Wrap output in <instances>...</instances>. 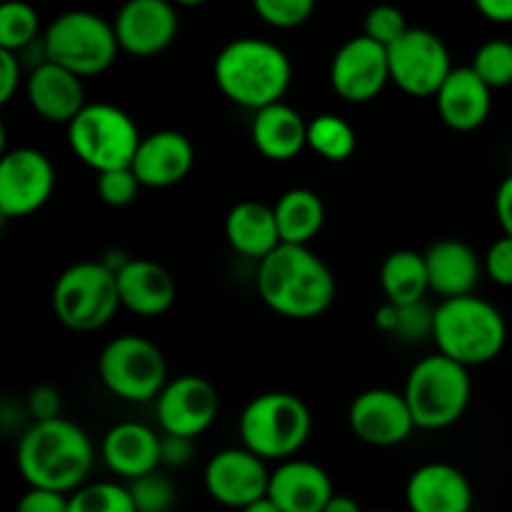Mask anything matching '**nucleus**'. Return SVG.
I'll return each instance as SVG.
<instances>
[{"label": "nucleus", "mask_w": 512, "mask_h": 512, "mask_svg": "<svg viewBox=\"0 0 512 512\" xmlns=\"http://www.w3.org/2000/svg\"><path fill=\"white\" fill-rule=\"evenodd\" d=\"M335 290L333 273L308 245L280 243L258 263L260 300L280 318H320L333 305Z\"/></svg>", "instance_id": "nucleus-1"}, {"label": "nucleus", "mask_w": 512, "mask_h": 512, "mask_svg": "<svg viewBox=\"0 0 512 512\" xmlns=\"http://www.w3.org/2000/svg\"><path fill=\"white\" fill-rule=\"evenodd\" d=\"M20 478L38 488L75 493L93 470L95 450L88 433L73 420H35L18 443Z\"/></svg>", "instance_id": "nucleus-2"}, {"label": "nucleus", "mask_w": 512, "mask_h": 512, "mask_svg": "<svg viewBox=\"0 0 512 512\" xmlns=\"http://www.w3.org/2000/svg\"><path fill=\"white\" fill-rule=\"evenodd\" d=\"M213 78L220 93L235 105L260 110L285 98L293 83V63L270 40L238 38L215 55Z\"/></svg>", "instance_id": "nucleus-3"}, {"label": "nucleus", "mask_w": 512, "mask_h": 512, "mask_svg": "<svg viewBox=\"0 0 512 512\" xmlns=\"http://www.w3.org/2000/svg\"><path fill=\"white\" fill-rule=\"evenodd\" d=\"M433 343L440 353L458 363L475 365L493 363L508 343V323L490 300L475 293L443 298L435 308Z\"/></svg>", "instance_id": "nucleus-4"}, {"label": "nucleus", "mask_w": 512, "mask_h": 512, "mask_svg": "<svg viewBox=\"0 0 512 512\" xmlns=\"http://www.w3.org/2000/svg\"><path fill=\"white\" fill-rule=\"evenodd\" d=\"M403 393L420 430H445L463 418L473 398L470 368L438 350L413 365Z\"/></svg>", "instance_id": "nucleus-5"}, {"label": "nucleus", "mask_w": 512, "mask_h": 512, "mask_svg": "<svg viewBox=\"0 0 512 512\" xmlns=\"http://www.w3.org/2000/svg\"><path fill=\"white\" fill-rule=\"evenodd\" d=\"M238 430L240 443L263 460H288L308 443L313 415L298 395L270 390L245 405Z\"/></svg>", "instance_id": "nucleus-6"}, {"label": "nucleus", "mask_w": 512, "mask_h": 512, "mask_svg": "<svg viewBox=\"0 0 512 512\" xmlns=\"http://www.w3.org/2000/svg\"><path fill=\"white\" fill-rule=\"evenodd\" d=\"M53 313L73 333H93L115 318L120 305L118 275L103 260H83L58 275L53 285Z\"/></svg>", "instance_id": "nucleus-7"}, {"label": "nucleus", "mask_w": 512, "mask_h": 512, "mask_svg": "<svg viewBox=\"0 0 512 512\" xmlns=\"http://www.w3.org/2000/svg\"><path fill=\"white\" fill-rule=\"evenodd\" d=\"M120 53L115 25L93 10H65L43 33V58L80 78L103 75Z\"/></svg>", "instance_id": "nucleus-8"}, {"label": "nucleus", "mask_w": 512, "mask_h": 512, "mask_svg": "<svg viewBox=\"0 0 512 512\" xmlns=\"http://www.w3.org/2000/svg\"><path fill=\"white\" fill-rule=\"evenodd\" d=\"M143 140L135 120L113 103H88L68 123V145L95 173L130 168Z\"/></svg>", "instance_id": "nucleus-9"}, {"label": "nucleus", "mask_w": 512, "mask_h": 512, "mask_svg": "<svg viewBox=\"0 0 512 512\" xmlns=\"http://www.w3.org/2000/svg\"><path fill=\"white\" fill-rule=\"evenodd\" d=\"M98 373L110 395L125 403H148L168 383L163 350L140 335H120L103 348Z\"/></svg>", "instance_id": "nucleus-10"}, {"label": "nucleus", "mask_w": 512, "mask_h": 512, "mask_svg": "<svg viewBox=\"0 0 512 512\" xmlns=\"http://www.w3.org/2000/svg\"><path fill=\"white\" fill-rule=\"evenodd\" d=\"M390 80L410 98H435L455 68L448 45L428 28H408L388 45Z\"/></svg>", "instance_id": "nucleus-11"}, {"label": "nucleus", "mask_w": 512, "mask_h": 512, "mask_svg": "<svg viewBox=\"0 0 512 512\" xmlns=\"http://www.w3.org/2000/svg\"><path fill=\"white\" fill-rule=\"evenodd\" d=\"M390 83L388 48L365 33L345 40L330 60V88L345 103H370Z\"/></svg>", "instance_id": "nucleus-12"}, {"label": "nucleus", "mask_w": 512, "mask_h": 512, "mask_svg": "<svg viewBox=\"0 0 512 512\" xmlns=\"http://www.w3.org/2000/svg\"><path fill=\"white\" fill-rule=\"evenodd\" d=\"M55 190V168L38 148H13L0 160V215L18 220L45 208Z\"/></svg>", "instance_id": "nucleus-13"}, {"label": "nucleus", "mask_w": 512, "mask_h": 512, "mask_svg": "<svg viewBox=\"0 0 512 512\" xmlns=\"http://www.w3.org/2000/svg\"><path fill=\"white\" fill-rule=\"evenodd\" d=\"M265 463L268 460L255 455L245 445L220 450L205 465V490L215 503L248 512L250 505L268 495L270 470L265 468Z\"/></svg>", "instance_id": "nucleus-14"}, {"label": "nucleus", "mask_w": 512, "mask_h": 512, "mask_svg": "<svg viewBox=\"0 0 512 512\" xmlns=\"http://www.w3.org/2000/svg\"><path fill=\"white\" fill-rule=\"evenodd\" d=\"M350 433L373 448H395L418 430L405 393L370 388L353 400L348 410Z\"/></svg>", "instance_id": "nucleus-15"}, {"label": "nucleus", "mask_w": 512, "mask_h": 512, "mask_svg": "<svg viewBox=\"0 0 512 512\" xmlns=\"http://www.w3.org/2000/svg\"><path fill=\"white\" fill-rule=\"evenodd\" d=\"M155 413L163 433L200 438L220 413V395L200 375H180L165 383L155 398Z\"/></svg>", "instance_id": "nucleus-16"}, {"label": "nucleus", "mask_w": 512, "mask_h": 512, "mask_svg": "<svg viewBox=\"0 0 512 512\" xmlns=\"http://www.w3.org/2000/svg\"><path fill=\"white\" fill-rule=\"evenodd\" d=\"M178 5L173 0H125L115 15L120 50L133 58H155L178 35Z\"/></svg>", "instance_id": "nucleus-17"}, {"label": "nucleus", "mask_w": 512, "mask_h": 512, "mask_svg": "<svg viewBox=\"0 0 512 512\" xmlns=\"http://www.w3.org/2000/svg\"><path fill=\"white\" fill-rule=\"evenodd\" d=\"M193 165L195 148L188 135L180 130H155L143 135L130 168L135 170L143 188L163 190L183 183Z\"/></svg>", "instance_id": "nucleus-18"}, {"label": "nucleus", "mask_w": 512, "mask_h": 512, "mask_svg": "<svg viewBox=\"0 0 512 512\" xmlns=\"http://www.w3.org/2000/svg\"><path fill=\"white\" fill-rule=\"evenodd\" d=\"M83 80L73 70L43 58V63L35 65L25 80L30 108L48 123L68 125L88 105Z\"/></svg>", "instance_id": "nucleus-19"}, {"label": "nucleus", "mask_w": 512, "mask_h": 512, "mask_svg": "<svg viewBox=\"0 0 512 512\" xmlns=\"http://www.w3.org/2000/svg\"><path fill=\"white\" fill-rule=\"evenodd\" d=\"M440 120L455 133H473L493 110V88L473 70V65L453 68L435 95Z\"/></svg>", "instance_id": "nucleus-20"}, {"label": "nucleus", "mask_w": 512, "mask_h": 512, "mask_svg": "<svg viewBox=\"0 0 512 512\" xmlns=\"http://www.w3.org/2000/svg\"><path fill=\"white\" fill-rule=\"evenodd\" d=\"M268 495L280 512H325L335 488L320 465L288 458L270 473Z\"/></svg>", "instance_id": "nucleus-21"}, {"label": "nucleus", "mask_w": 512, "mask_h": 512, "mask_svg": "<svg viewBox=\"0 0 512 512\" xmlns=\"http://www.w3.org/2000/svg\"><path fill=\"white\" fill-rule=\"evenodd\" d=\"M405 500L413 512H468L473 485L455 465L428 463L410 475Z\"/></svg>", "instance_id": "nucleus-22"}, {"label": "nucleus", "mask_w": 512, "mask_h": 512, "mask_svg": "<svg viewBox=\"0 0 512 512\" xmlns=\"http://www.w3.org/2000/svg\"><path fill=\"white\" fill-rule=\"evenodd\" d=\"M100 455L110 473L130 483L163 465V435L148 425L118 423L105 433Z\"/></svg>", "instance_id": "nucleus-23"}, {"label": "nucleus", "mask_w": 512, "mask_h": 512, "mask_svg": "<svg viewBox=\"0 0 512 512\" xmlns=\"http://www.w3.org/2000/svg\"><path fill=\"white\" fill-rule=\"evenodd\" d=\"M120 305L138 318H160L175 303V280L165 265L155 260H128L118 270Z\"/></svg>", "instance_id": "nucleus-24"}, {"label": "nucleus", "mask_w": 512, "mask_h": 512, "mask_svg": "<svg viewBox=\"0 0 512 512\" xmlns=\"http://www.w3.org/2000/svg\"><path fill=\"white\" fill-rule=\"evenodd\" d=\"M250 138L263 158L288 163L308 148V120L293 105L278 100L255 110Z\"/></svg>", "instance_id": "nucleus-25"}, {"label": "nucleus", "mask_w": 512, "mask_h": 512, "mask_svg": "<svg viewBox=\"0 0 512 512\" xmlns=\"http://www.w3.org/2000/svg\"><path fill=\"white\" fill-rule=\"evenodd\" d=\"M430 290L440 298H458L475 293L480 273H485L478 253L463 240H438L425 250Z\"/></svg>", "instance_id": "nucleus-26"}, {"label": "nucleus", "mask_w": 512, "mask_h": 512, "mask_svg": "<svg viewBox=\"0 0 512 512\" xmlns=\"http://www.w3.org/2000/svg\"><path fill=\"white\" fill-rule=\"evenodd\" d=\"M225 238L235 253L260 263L265 255H270L283 243L275 208L258 200H243L233 205L225 218Z\"/></svg>", "instance_id": "nucleus-27"}, {"label": "nucleus", "mask_w": 512, "mask_h": 512, "mask_svg": "<svg viewBox=\"0 0 512 512\" xmlns=\"http://www.w3.org/2000/svg\"><path fill=\"white\" fill-rule=\"evenodd\" d=\"M273 208L283 243L308 245L310 240L318 238L325 225L323 198L310 188L288 190V193L280 195Z\"/></svg>", "instance_id": "nucleus-28"}, {"label": "nucleus", "mask_w": 512, "mask_h": 512, "mask_svg": "<svg viewBox=\"0 0 512 512\" xmlns=\"http://www.w3.org/2000/svg\"><path fill=\"white\" fill-rule=\"evenodd\" d=\"M380 288L385 300L395 305H410L425 300L430 290L425 253L418 250H395L380 265Z\"/></svg>", "instance_id": "nucleus-29"}, {"label": "nucleus", "mask_w": 512, "mask_h": 512, "mask_svg": "<svg viewBox=\"0 0 512 512\" xmlns=\"http://www.w3.org/2000/svg\"><path fill=\"white\" fill-rule=\"evenodd\" d=\"M308 148L328 163H343L358 148V135L345 118L323 113L308 120Z\"/></svg>", "instance_id": "nucleus-30"}, {"label": "nucleus", "mask_w": 512, "mask_h": 512, "mask_svg": "<svg viewBox=\"0 0 512 512\" xmlns=\"http://www.w3.org/2000/svg\"><path fill=\"white\" fill-rule=\"evenodd\" d=\"M433 320L435 308H430L425 300L410 305H395L388 300L383 308H378V315H375V323L385 333H395L403 340L433 338Z\"/></svg>", "instance_id": "nucleus-31"}, {"label": "nucleus", "mask_w": 512, "mask_h": 512, "mask_svg": "<svg viewBox=\"0 0 512 512\" xmlns=\"http://www.w3.org/2000/svg\"><path fill=\"white\" fill-rule=\"evenodd\" d=\"M40 18L28 0H5L0 5V48L23 53L38 40Z\"/></svg>", "instance_id": "nucleus-32"}, {"label": "nucleus", "mask_w": 512, "mask_h": 512, "mask_svg": "<svg viewBox=\"0 0 512 512\" xmlns=\"http://www.w3.org/2000/svg\"><path fill=\"white\" fill-rule=\"evenodd\" d=\"M70 512H135L130 485L123 483H90L70 493Z\"/></svg>", "instance_id": "nucleus-33"}, {"label": "nucleus", "mask_w": 512, "mask_h": 512, "mask_svg": "<svg viewBox=\"0 0 512 512\" xmlns=\"http://www.w3.org/2000/svg\"><path fill=\"white\" fill-rule=\"evenodd\" d=\"M473 70L493 90L512 85V43L505 38H493L480 45L473 55Z\"/></svg>", "instance_id": "nucleus-34"}, {"label": "nucleus", "mask_w": 512, "mask_h": 512, "mask_svg": "<svg viewBox=\"0 0 512 512\" xmlns=\"http://www.w3.org/2000/svg\"><path fill=\"white\" fill-rule=\"evenodd\" d=\"M255 15L265 25L278 30H293L308 23L318 0H250Z\"/></svg>", "instance_id": "nucleus-35"}, {"label": "nucleus", "mask_w": 512, "mask_h": 512, "mask_svg": "<svg viewBox=\"0 0 512 512\" xmlns=\"http://www.w3.org/2000/svg\"><path fill=\"white\" fill-rule=\"evenodd\" d=\"M130 495H133L135 512H165L175 505V485L160 470H150L130 480Z\"/></svg>", "instance_id": "nucleus-36"}, {"label": "nucleus", "mask_w": 512, "mask_h": 512, "mask_svg": "<svg viewBox=\"0 0 512 512\" xmlns=\"http://www.w3.org/2000/svg\"><path fill=\"white\" fill-rule=\"evenodd\" d=\"M95 190H98V198L105 205H110V208H125V205H130L138 198L140 190H143V183H140L133 168H113L98 173Z\"/></svg>", "instance_id": "nucleus-37"}, {"label": "nucleus", "mask_w": 512, "mask_h": 512, "mask_svg": "<svg viewBox=\"0 0 512 512\" xmlns=\"http://www.w3.org/2000/svg\"><path fill=\"white\" fill-rule=\"evenodd\" d=\"M408 28L410 25L408 20H405L403 10L395 8V5L390 3L373 5L363 20V33L370 35L373 40H378V43H383L385 48L393 45Z\"/></svg>", "instance_id": "nucleus-38"}, {"label": "nucleus", "mask_w": 512, "mask_h": 512, "mask_svg": "<svg viewBox=\"0 0 512 512\" xmlns=\"http://www.w3.org/2000/svg\"><path fill=\"white\" fill-rule=\"evenodd\" d=\"M483 270L495 285L512 288V235L503 233L490 245L483 258Z\"/></svg>", "instance_id": "nucleus-39"}, {"label": "nucleus", "mask_w": 512, "mask_h": 512, "mask_svg": "<svg viewBox=\"0 0 512 512\" xmlns=\"http://www.w3.org/2000/svg\"><path fill=\"white\" fill-rule=\"evenodd\" d=\"M20 512H70V495L60 490L28 485L23 498L18 500Z\"/></svg>", "instance_id": "nucleus-40"}, {"label": "nucleus", "mask_w": 512, "mask_h": 512, "mask_svg": "<svg viewBox=\"0 0 512 512\" xmlns=\"http://www.w3.org/2000/svg\"><path fill=\"white\" fill-rule=\"evenodd\" d=\"M60 410H63V398H60L58 390L50 388V385H38V388L30 390L28 413L33 415V420L60 418Z\"/></svg>", "instance_id": "nucleus-41"}, {"label": "nucleus", "mask_w": 512, "mask_h": 512, "mask_svg": "<svg viewBox=\"0 0 512 512\" xmlns=\"http://www.w3.org/2000/svg\"><path fill=\"white\" fill-rule=\"evenodd\" d=\"M20 73H23V65H20V53L8 48H0V103H10L13 95L20 88Z\"/></svg>", "instance_id": "nucleus-42"}, {"label": "nucleus", "mask_w": 512, "mask_h": 512, "mask_svg": "<svg viewBox=\"0 0 512 512\" xmlns=\"http://www.w3.org/2000/svg\"><path fill=\"white\" fill-rule=\"evenodd\" d=\"M193 443L195 438L163 433V465H170V468L188 465L193 460Z\"/></svg>", "instance_id": "nucleus-43"}, {"label": "nucleus", "mask_w": 512, "mask_h": 512, "mask_svg": "<svg viewBox=\"0 0 512 512\" xmlns=\"http://www.w3.org/2000/svg\"><path fill=\"white\" fill-rule=\"evenodd\" d=\"M495 218H498L503 233L512 235V175L498 185L495 193Z\"/></svg>", "instance_id": "nucleus-44"}, {"label": "nucleus", "mask_w": 512, "mask_h": 512, "mask_svg": "<svg viewBox=\"0 0 512 512\" xmlns=\"http://www.w3.org/2000/svg\"><path fill=\"white\" fill-rule=\"evenodd\" d=\"M485 20L498 25L512 23V0H473Z\"/></svg>", "instance_id": "nucleus-45"}, {"label": "nucleus", "mask_w": 512, "mask_h": 512, "mask_svg": "<svg viewBox=\"0 0 512 512\" xmlns=\"http://www.w3.org/2000/svg\"><path fill=\"white\" fill-rule=\"evenodd\" d=\"M325 512H360V505L355 503L353 498H348V495L335 493L333 498H330V503H328V508H325Z\"/></svg>", "instance_id": "nucleus-46"}, {"label": "nucleus", "mask_w": 512, "mask_h": 512, "mask_svg": "<svg viewBox=\"0 0 512 512\" xmlns=\"http://www.w3.org/2000/svg\"><path fill=\"white\" fill-rule=\"evenodd\" d=\"M178 8H200V5H205L208 0H173Z\"/></svg>", "instance_id": "nucleus-47"}]
</instances>
